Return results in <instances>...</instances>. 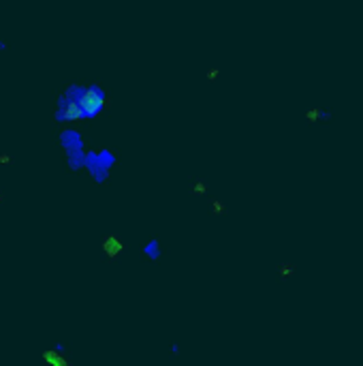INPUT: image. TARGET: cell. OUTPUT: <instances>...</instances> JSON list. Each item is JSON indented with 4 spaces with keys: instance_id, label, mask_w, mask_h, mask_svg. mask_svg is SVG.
Returning <instances> with one entry per match:
<instances>
[{
    "instance_id": "cell-1",
    "label": "cell",
    "mask_w": 363,
    "mask_h": 366,
    "mask_svg": "<svg viewBox=\"0 0 363 366\" xmlns=\"http://www.w3.org/2000/svg\"><path fill=\"white\" fill-rule=\"evenodd\" d=\"M141 253L145 255V261H148V264H154V261L158 264L160 257H163V242H160V238H152L150 242H145Z\"/></svg>"
},
{
    "instance_id": "cell-2",
    "label": "cell",
    "mask_w": 363,
    "mask_h": 366,
    "mask_svg": "<svg viewBox=\"0 0 363 366\" xmlns=\"http://www.w3.org/2000/svg\"><path fill=\"white\" fill-rule=\"evenodd\" d=\"M184 353V340L182 338H171L169 343V353H167V364H175Z\"/></svg>"
},
{
    "instance_id": "cell-3",
    "label": "cell",
    "mask_w": 363,
    "mask_h": 366,
    "mask_svg": "<svg viewBox=\"0 0 363 366\" xmlns=\"http://www.w3.org/2000/svg\"><path fill=\"white\" fill-rule=\"evenodd\" d=\"M9 50H11V45L7 43V41H3V39H0V54H7Z\"/></svg>"
},
{
    "instance_id": "cell-4",
    "label": "cell",
    "mask_w": 363,
    "mask_h": 366,
    "mask_svg": "<svg viewBox=\"0 0 363 366\" xmlns=\"http://www.w3.org/2000/svg\"><path fill=\"white\" fill-rule=\"evenodd\" d=\"M15 158L13 156H0V163H13Z\"/></svg>"
}]
</instances>
